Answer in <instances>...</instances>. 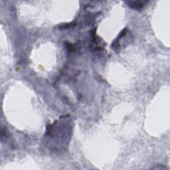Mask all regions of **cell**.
Listing matches in <instances>:
<instances>
[{
  "label": "cell",
  "instance_id": "6da1fadb",
  "mask_svg": "<svg viewBox=\"0 0 170 170\" xmlns=\"http://www.w3.org/2000/svg\"><path fill=\"white\" fill-rule=\"evenodd\" d=\"M147 2H128V4L130 8L136 9H142Z\"/></svg>",
  "mask_w": 170,
  "mask_h": 170
}]
</instances>
